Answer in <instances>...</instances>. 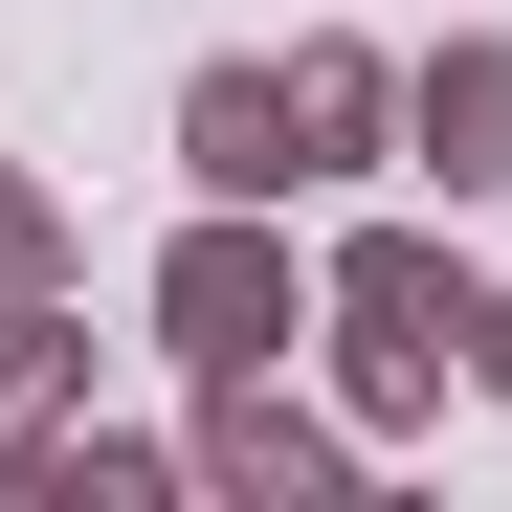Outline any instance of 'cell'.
I'll return each instance as SVG.
<instances>
[{
	"mask_svg": "<svg viewBox=\"0 0 512 512\" xmlns=\"http://www.w3.org/2000/svg\"><path fill=\"white\" fill-rule=\"evenodd\" d=\"M468 290H490V268H468L446 223H357V245L312 268V334H334V401H357V446H401V423L468 379Z\"/></svg>",
	"mask_w": 512,
	"mask_h": 512,
	"instance_id": "1",
	"label": "cell"
},
{
	"mask_svg": "<svg viewBox=\"0 0 512 512\" xmlns=\"http://www.w3.org/2000/svg\"><path fill=\"white\" fill-rule=\"evenodd\" d=\"M312 334V245H290V201H201L179 245H156V357L179 379H268Z\"/></svg>",
	"mask_w": 512,
	"mask_h": 512,
	"instance_id": "2",
	"label": "cell"
},
{
	"mask_svg": "<svg viewBox=\"0 0 512 512\" xmlns=\"http://www.w3.org/2000/svg\"><path fill=\"white\" fill-rule=\"evenodd\" d=\"M401 156H423L446 201H512V45H490V23L401 67Z\"/></svg>",
	"mask_w": 512,
	"mask_h": 512,
	"instance_id": "3",
	"label": "cell"
},
{
	"mask_svg": "<svg viewBox=\"0 0 512 512\" xmlns=\"http://www.w3.org/2000/svg\"><path fill=\"white\" fill-rule=\"evenodd\" d=\"M179 179H201V201H312L290 67H201V90H179Z\"/></svg>",
	"mask_w": 512,
	"mask_h": 512,
	"instance_id": "4",
	"label": "cell"
},
{
	"mask_svg": "<svg viewBox=\"0 0 512 512\" xmlns=\"http://www.w3.org/2000/svg\"><path fill=\"white\" fill-rule=\"evenodd\" d=\"M179 468H201V490H268V512H290V490H357V446H334L290 379H201V446H179Z\"/></svg>",
	"mask_w": 512,
	"mask_h": 512,
	"instance_id": "5",
	"label": "cell"
},
{
	"mask_svg": "<svg viewBox=\"0 0 512 512\" xmlns=\"http://www.w3.org/2000/svg\"><path fill=\"white\" fill-rule=\"evenodd\" d=\"M156 490H179V468H156L134 423H90V401H67V423H23V446H0V512H156Z\"/></svg>",
	"mask_w": 512,
	"mask_h": 512,
	"instance_id": "6",
	"label": "cell"
},
{
	"mask_svg": "<svg viewBox=\"0 0 512 512\" xmlns=\"http://www.w3.org/2000/svg\"><path fill=\"white\" fill-rule=\"evenodd\" d=\"M290 134H312V179H379L401 156V67L379 45H290Z\"/></svg>",
	"mask_w": 512,
	"mask_h": 512,
	"instance_id": "7",
	"label": "cell"
},
{
	"mask_svg": "<svg viewBox=\"0 0 512 512\" xmlns=\"http://www.w3.org/2000/svg\"><path fill=\"white\" fill-rule=\"evenodd\" d=\"M67 401H90V312H67V290H0V446L67 423Z\"/></svg>",
	"mask_w": 512,
	"mask_h": 512,
	"instance_id": "8",
	"label": "cell"
},
{
	"mask_svg": "<svg viewBox=\"0 0 512 512\" xmlns=\"http://www.w3.org/2000/svg\"><path fill=\"white\" fill-rule=\"evenodd\" d=\"M0 290H67V201L23 179V156H0Z\"/></svg>",
	"mask_w": 512,
	"mask_h": 512,
	"instance_id": "9",
	"label": "cell"
},
{
	"mask_svg": "<svg viewBox=\"0 0 512 512\" xmlns=\"http://www.w3.org/2000/svg\"><path fill=\"white\" fill-rule=\"evenodd\" d=\"M468 379H490V401H512V290H468Z\"/></svg>",
	"mask_w": 512,
	"mask_h": 512,
	"instance_id": "10",
	"label": "cell"
}]
</instances>
